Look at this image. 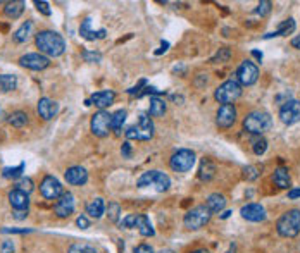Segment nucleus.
<instances>
[{
    "instance_id": "nucleus-1",
    "label": "nucleus",
    "mask_w": 300,
    "mask_h": 253,
    "mask_svg": "<svg viewBox=\"0 0 300 253\" xmlns=\"http://www.w3.org/2000/svg\"><path fill=\"white\" fill-rule=\"evenodd\" d=\"M35 45L45 57H61L66 52V42L57 31L43 30L35 35Z\"/></svg>"
},
{
    "instance_id": "nucleus-2",
    "label": "nucleus",
    "mask_w": 300,
    "mask_h": 253,
    "mask_svg": "<svg viewBox=\"0 0 300 253\" xmlns=\"http://www.w3.org/2000/svg\"><path fill=\"white\" fill-rule=\"evenodd\" d=\"M272 117L266 110H252L243 117V129L250 134L262 136L271 129Z\"/></svg>"
},
{
    "instance_id": "nucleus-3",
    "label": "nucleus",
    "mask_w": 300,
    "mask_h": 253,
    "mask_svg": "<svg viewBox=\"0 0 300 253\" xmlns=\"http://www.w3.org/2000/svg\"><path fill=\"white\" fill-rule=\"evenodd\" d=\"M124 134L128 139H135V142H150L156 134V126H154L152 117L148 114H140L138 123L130 126L124 131Z\"/></svg>"
},
{
    "instance_id": "nucleus-4",
    "label": "nucleus",
    "mask_w": 300,
    "mask_h": 253,
    "mask_svg": "<svg viewBox=\"0 0 300 253\" xmlns=\"http://www.w3.org/2000/svg\"><path fill=\"white\" fill-rule=\"evenodd\" d=\"M276 231L281 238H295L300 234V210L292 209L285 212L276 222Z\"/></svg>"
},
{
    "instance_id": "nucleus-5",
    "label": "nucleus",
    "mask_w": 300,
    "mask_h": 253,
    "mask_svg": "<svg viewBox=\"0 0 300 253\" xmlns=\"http://www.w3.org/2000/svg\"><path fill=\"white\" fill-rule=\"evenodd\" d=\"M136 186L138 188H147V186H154L159 193L167 191L171 186V179L169 176L162 171L152 169V171H145V173L140 176L138 181H136Z\"/></svg>"
},
{
    "instance_id": "nucleus-6",
    "label": "nucleus",
    "mask_w": 300,
    "mask_h": 253,
    "mask_svg": "<svg viewBox=\"0 0 300 253\" xmlns=\"http://www.w3.org/2000/svg\"><path fill=\"white\" fill-rule=\"evenodd\" d=\"M211 217H212V214L207 210L206 205H197L185 214L183 224L186 229H190V231H198V229H202L204 226L209 224Z\"/></svg>"
},
{
    "instance_id": "nucleus-7",
    "label": "nucleus",
    "mask_w": 300,
    "mask_h": 253,
    "mask_svg": "<svg viewBox=\"0 0 300 253\" xmlns=\"http://www.w3.org/2000/svg\"><path fill=\"white\" fill-rule=\"evenodd\" d=\"M242 92H243L242 85H240L238 81L228 79L214 90V98H216V102L222 103V105H228V103H233L238 100V98L242 97Z\"/></svg>"
},
{
    "instance_id": "nucleus-8",
    "label": "nucleus",
    "mask_w": 300,
    "mask_h": 253,
    "mask_svg": "<svg viewBox=\"0 0 300 253\" xmlns=\"http://www.w3.org/2000/svg\"><path fill=\"white\" fill-rule=\"evenodd\" d=\"M195 160H197V157H195L193 150H190V148H180V150H176L171 155L169 167L174 171V173L185 174V173H188V171L193 169Z\"/></svg>"
},
{
    "instance_id": "nucleus-9",
    "label": "nucleus",
    "mask_w": 300,
    "mask_h": 253,
    "mask_svg": "<svg viewBox=\"0 0 300 253\" xmlns=\"http://www.w3.org/2000/svg\"><path fill=\"white\" fill-rule=\"evenodd\" d=\"M64 188H62L61 181H59L56 176L47 174L40 183V195H42L45 200H59L62 195H64Z\"/></svg>"
},
{
    "instance_id": "nucleus-10",
    "label": "nucleus",
    "mask_w": 300,
    "mask_h": 253,
    "mask_svg": "<svg viewBox=\"0 0 300 253\" xmlns=\"http://www.w3.org/2000/svg\"><path fill=\"white\" fill-rule=\"evenodd\" d=\"M90 131L95 134L97 138H106L109 136V133L112 131L111 128V114L107 110H98L95 112L90 119Z\"/></svg>"
},
{
    "instance_id": "nucleus-11",
    "label": "nucleus",
    "mask_w": 300,
    "mask_h": 253,
    "mask_svg": "<svg viewBox=\"0 0 300 253\" xmlns=\"http://www.w3.org/2000/svg\"><path fill=\"white\" fill-rule=\"evenodd\" d=\"M236 78H238V83L243 85V87H252L259 79V67L247 59L236 69Z\"/></svg>"
},
{
    "instance_id": "nucleus-12",
    "label": "nucleus",
    "mask_w": 300,
    "mask_h": 253,
    "mask_svg": "<svg viewBox=\"0 0 300 253\" xmlns=\"http://www.w3.org/2000/svg\"><path fill=\"white\" fill-rule=\"evenodd\" d=\"M19 66L26 67V69H30V71H43L50 66V59L45 57L43 53H40V52L24 53V55L19 57Z\"/></svg>"
},
{
    "instance_id": "nucleus-13",
    "label": "nucleus",
    "mask_w": 300,
    "mask_h": 253,
    "mask_svg": "<svg viewBox=\"0 0 300 253\" xmlns=\"http://www.w3.org/2000/svg\"><path fill=\"white\" fill-rule=\"evenodd\" d=\"M280 121L286 126H292L300 121V102L292 98L286 100L280 108Z\"/></svg>"
},
{
    "instance_id": "nucleus-14",
    "label": "nucleus",
    "mask_w": 300,
    "mask_h": 253,
    "mask_svg": "<svg viewBox=\"0 0 300 253\" xmlns=\"http://www.w3.org/2000/svg\"><path fill=\"white\" fill-rule=\"evenodd\" d=\"M236 107L233 103L228 105H221L216 112V124L219 129H230L236 123Z\"/></svg>"
},
{
    "instance_id": "nucleus-15",
    "label": "nucleus",
    "mask_w": 300,
    "mask_h": 253,
    "mask_svg": "<svg viewBox=\"0 0 300 253\" xmlns=\"http://www.w3.org/2000/svg\"><path fill=\"white\" fill-rule=\"evenodd\" d=\"M74 195L72 193H64L54 205V214H56L59 219H67L72 212H74Z\"/></svg>"
},
{
    "instance_id": "nucleus-16",
    "label": "nucleus",
    "mask_w": 300,
    "mask_h": 253,
    "mask_svg": "<svg viewBox=\"0 0 300 253\" xmlns=\"http://www.w3.org/2000/svg\"><path fill=\"white\" fill-rule=\"evenodd\" d=\"M114 100H116V93L112 90H102V92H95L85 103L86 105H95L98 110H106L109 105L114 103Z\"/></svg>"
},
{
    "instance_id": "nucleus-17",
    "label": "nucleus",
    "mask_w": 300,
    "mask_h": 253,
    "mask_svg": "<svg viewBox=\"0 0 300 253\" xmlns=\"http://www.w3.org/2000/svg\"><path fill=\"white\" fill-rule=\"evenodd\" d=\"M240 214L245 220H248V222H262V220H266V209L261 205V203H247V205L242 207V210H240Z\"/></svg>"
},
{
    "instance_id": "nucleus-18",
    "label": "nucleus",
    "mask_w": 300,
    "mask_h": 253,
    "mask_svg": "<svg viewBox=\"0 0 300 253\" xmlns=\"http://www.w3.org/2000/svg\"><path fill=\"white\" fill-rule=\"evenodd\" d=\"M64 179L71 186H85L88 183V171L81 165H72L69 169H66Z\"/></svg>"
},
{
    "instance_id": "nucleus-19",
    "label": "nucleus",
    "mask_w": 300,
    "mask_h": 253,
    "mask_svg": "<svg viewBox=\"0 0 300 253\" xmlns=\"http://www.w3.org/2000/svg\"><path fill=\"white\" fill-rule=\"evenodd\" d=\"M36 112H38V116L42 117L43 121H50L57 116L59 103L48 97H42L38 100V105H36Z\"/></svg>"
},
{
    "instance_id": "nucleus-20",
    "label": "nucleus",
    "mask_w": 300,
    "mask_h": 253,
    "mask_svg": "<svg viewBox=\"0 0 300 253\" xmlns=\"http://www.w3.org/2000/svg\"><path fill=\"white\" fill-rule=\"evenodd\" d=\"M80 35L81 38H85L86 42H95V40H102L107 36V30L100 28L97 31L92 30V17H85V21L80 26Z\"/></svg>"
},
{
    "instance_id": "nucleus-21",
    "label": "nucleus",
    "mask_w": 300,
    "mask_h": 253,
    "mask_svg": "<svg viewBox=\"0 0 300 253\" xmlns=\"http://www.w3.org/2000/svg\"><path fill=\"white\" fill-rule=\"evenodd\" d=\"M7 198H9V203H11L12 210H28V207H30V195L28 193L14 188V189L9 191Z\"/></svg>"
},
{
    "instance_id": "nucleus-22",
    "label": "nucleus",
    "mask_w": 300,
    "mask_h": 253,
    "mask_svg": "<svg viewBox=\"0 0 300 253\" xmlns=\"http://www.w3.org/2000/svg\"><path fill=\"white\" fill-rule=\"evenodd\" d=\"M216 173H217V169H216L214 162L211 159H202L200 167H198V179L204 181V183H209V181L216 176Z\"/></svg>"
},
{
    "instance_id": "nucleus-23",
    "label": "nucleus",
    "mask_w": 300,
    "mask_h": 253,
    "mask_svg": "<svg viewBox=\"0 0 300 253\" xmlns=\"http://www.w3.org/2000/svg\"><path fill=\"white\" fill-rule=\"evenodd\" d=\"M206 207L211 214H219L226 207L224 195H221V193H212V195H209V198L206 200Z\"/></svg>"
},
{
    "instance_id": "nucleus-24",
    "label": "nucleus",
    "mask_w": 300,
    "mask_h": 253,
    "mask_svg": "<svg viewBox=\"0 0 300 253\" xmlns=\"http://www.w3.org/2000/svg\"><path fill=\"white\" fill-rule=\"evenodd\" d=\"M86 214L92 217V219H100V217L106 214V202H104V198L97 196L86 203Z\"/></svg>"
},
{
    "instance_id": "nucleus-25",
    "label": "nucleus",
    "mask_w": 300,
    "mask_h": 253,
    "mask_svg": "<svg viewBox=\"0 0 300 253\" xmlns=\"http://www.w3.org/2000/svg\"><path fill=\"white\" fill-rule=\"evenodd\" d=\"M135 229H138V233L142 234L143 238H152L154 234H156V229H154V226H152V222H150V219L147 215H143V214L136 215Z\"/></svg>"
},
{
    "instance_id": "nucleus-26",
    "label": "nucleus",
    "mask_w": 300,
    "mask_h": 253,
    "mask_svg": "<svg viewBox=\"0 0 300 253\" xmlns=\"http://www.w3.org/2000/svg\"><path fill=\"white\" fill-rule=\"evenodd\" d=\"M293 31H295V19H293V17H288V19H285V21L280 22V26H278V30H276V31L266 33L264 38L269 40V38H274V36H286V35L293 33Z\"/></svg>"
},
{
    "instance_id": "nucleus-27",
    "label": "nucleus",
    "mask_w": 300,
    "mask_h": 253,
    "mask_svg": "<svg viewBox=\"0 0 300 253\" xmlns=\"http://www.w3.org/2000/svg\"><path fill=\"white\" fill-rule=\"evenodd\" d=\"M167 105L166 100L161 97H150V105H148V116L150 117H162L166 114Z\"/></svg>"
},
{
    "instance_id": "nucleus-28",
    "label": "nucleus",
    "mask_w": 300,
    "mask_h": 253,
    "mask_svg": "<svg viewBox=\"0 0 300 253\" xmlns=\"http://www.w3.org/2000/svg\"><path fill=\"white\" fill-rule=\"evenodd\" d=\"M272 181H274L276 186L281 189H288L290 186H292V179H290V173L286 167H278V169L274 171Z\"/></svg>"
},
{
    "instance_id": "nucleus-29",
    "label": "nucleus",
    "mask_w": 300,
    "mask_h": 253,
    "mask_svg": "<svg viewBox=\"0 0 300 253\" xmlns=\"http://www.w3.org/2000/svg\"><path fill=\"white\" fill-rule=\"evenodd\" d=\"M24 6L26 4L22 0H16V2H7L6 7H4V14L9 19H19L21 14L24 12Z\"/></svg>"
},
{
    "instance_id": "nucleus-30",
    "label": "nucleus",
    "mask_w": 300,
    "mask_h": 253,
    "mask_svg": "<svg viewBox=\"0 0 300 253\" xmlns=\"http://www.w3.org/2000/svg\"><path fill=\"white\" fill-rule=\"evenodd\" d=\"M31 31H33V21H26L14 31L12 38H14L16 43H26L31 36Z\"/></svg>"
},
{
    "instance_id": "nucleus-31",
    "label": "nucleus",
    "mask_w": 300,
    "mask_h": 253,
    "mask_svg": "<svg viewBox=\"0 0 300 253\" xmlns=\"http://www.w3.org/2000/svg\"><path fill=\"white\" fill-rule=\"evenodd\" d=\"M126 117H128V112H126L124 108H119L114 114H111V128L116 134H121L122 124L126 123Z\"/></svg>"
},
{
    "instance_id": "nucleus-32",
    "label": "nucleus",
    "mask_w": 300,
    "mask_h": 253,
    "mask_svg": "<svg viewBox=\"0 0 300 253\" xmlns=\"http://www.w3.org/2000/svg\"><path fill=\"white\" fill-rule=\"evenodd\" d=\"M17 88V78L14 74H0V90L4 93L14 92Z\"/></svg>"
},
{
    "instance_id": "nucleus-33",
    "label": "nucleus",
    "mask_w": 300,
    "mask_h": 253,
    "mask_svg": "<svg viewBox=\"0 0 300 253\" xmlns=\"http://www.w3.org/2000/svg\"><path fill=\"white\" fill-rule=\"evenodd\" d=\"M9 124L12 126V128H24L26 124H28V114L26 112H22V110H16V112H12L11 116H9Z\"/></svg>"
},
{
    "instance_id": "nucleus-34",
    "label": "nucleus",
    "mask_w": 300,
    "mask_h": 253,
    "mask_svg": "<svg viewBox=\"0 0 300 253\" xmlns=\"http://www.w3.org/2000/svg\"><path fill=\"white\" fill-rule=\"evenodd\" d=\"M24 167H26L24 162H21V164L17 165V167H6V169H4V173H2V176L6 179H21L22 178V173H24Z\"/></svg>"
},
{
    "instance_id": "nucleus-35",
    "label": "nucleus",
    "mask_w": 300,
    "mask_h": 253,
    "mask_svg": "<svg viewBox=\"0 0 300 253\" xmlns=\"http://www.w3.org/2000/svg\"><path fill=\"white\" fill-rule=\"evenodd\" d=\"M67 253H97V248L90 243H74L69 246Z\"/></svg>"
},
{
    "instance_id": "nucleus-36",
    "label": "nucleus",
    "mask_w": 300,
    "mask_h": 253,
    "mask_svg": "<svg viewBox=\"0 0 300 253\" xmlns=\"http://www.w3.org/2000/svg\"><path fill=\"white\" fill-rule=\"evenodd\" d=\"M106 212H107V217H109V220H111V222H119V217H121L119 203L111 202V203H109V207H106Z\"/></svg>"
},
{
    "instance_id": "nucleus-37",
    "label": "nucleus",
    "mask_w": 300,
    "mask_h": 253,
    "mask_svg": "<svg viewBox=\"0 0 300 253\" xmlns=\"http://www.w3.org/2000/svg\"><path fill=\"white\" fill-rule=\"evenodd\" d=\"M230 57H231V50L228 47H222L214 53V57L211 59V62L212 64H217V62H228Z\"/></svg>"
},
{
    "instance_id": "nucleus-38",
    "label": "nucleus",
    "mask_w": 300,
    "mask_h": 253,
    "mask_svg": "<svg viewBox=\"0 0 300 253\" xmlns=\"http://www.w3.org/2000/svg\"><path fill=\"white\" fill-rule=\"evenodd\" d=\"M16 188L21 189V191H24V193H28V195H30V193L35 189L33 179H31V178H21V179H17Z\"/></svg>"
},
{
    "instance_id": "nucleus-39",
    "label": "nucleus",
    "mask_w": 300,
    "mask_h": 253,
    "mask_svg": "<svg viewBox=\"0 0 300 253\" xmlns=\"http://www.w3.org/2000/svg\"><path fill=\"white\" fill-rule=\"evenodd\" d=\"M81 57H83L85 62H90V64H98V62L102 61V53L92 52V50H83L81 52Z\"/></svg>"
},
{
    "instance_id": "nucleus-40",
    "label": "nucleus",
    "mask_w": 300,
    "mask_h": 253,
    "mask_svg": "<svg viewBox=\"0 0 300 253\" xmlns=\"http://www.w3.org/2000/svg\"><path fill=\"white\" fill-rule=\"evenodd\" d=\"M252 150L256 155H264L266 150H267V142L264 138H257V139H254V143H252Z\"/></svg>"
},
{
    "instance_id": "nucleus-41",
    "label": "nucleus",
    "mask_w": 300,
    "mask_h": 253,
    "mask_svg": "<svg viewBox=\"0 0 300 253\" xmlns=\"http://www.w3.org/2000/svg\"><path fill=\"white\" fill-rule=\"evenodd\" d=\"M136 215L138 214H128L124 219L119 220V228L121 229H135L136 226Z\"/></svg>"
},
{
    "instance_id": "nucleus-42",
    "label": "nucleus",
    "mask_w": 300,
    "mask_h": 253,
    "mask_svg": "<svg viewBox=\"0 0 300 253\" xmlns=\"http://www.w3.org/2000/svg\"><path fill=\"white\" fill-rule=\"evenodd\" d=\"M271 7H272V4L269 2V0H262V2H259V6L256 7V11L254 12H256L257 16L264 17L271 12Z\"/></svg>"
},
{
    "instance_id": "nucleus-43",
    "label": "nucleus",
    "mask_w": 300,
    "mask_h": 253,
    "mask_svg": "<svg viewBox=\"0 0 300 253\" xmlns=\"http://www.w3.org/2000/svg\"><path fill=\"white\" fill-rule=\"evenodd\" d=\"M259 167L256 165H247V167H243V178L247 179V181H256L259 178Z\"/></svg>"
},
{
    "instance_id": "nucleus-44",
    "label": "nucleus",
    "mask_w": 300,
    "mask_h": 253,
    "mask_svg": "<svg viewBox=\"0 0 300 253\" xmlns=\"http://www.w3.org/2000/svg\"><path fill=\"white\" fill-rule=\"evenodd\" d=\"M35 7H36V11L42 12L43 16H50V14H52L48 2H45V0H36V2H35Z\"/></svg>"
},
{
    "instance_id": "nucleus-45",
    "label": "nucleus",
    "mask_w": 300,
    "mask_h": 253,
    "mask_svg": "<svg viewBox=\"0 0 300 253\" xmlns=\"http://www.w3.org/2000/svg\"><path fill=\"white\" fill-rule=\"evenodd\" d=\"M2 233L4 234H28V233H33V229H17V228H2Z\"/></svg>"
},
{
    "instance_id": "nucleus-46",
    "label": "nucleus",
    "mask_w": 300,
    "mask_h": 253,
    "mask_svg": "<svg viewBox=\"0 0 300 253\" xmlns=\"http://www.w3.org/2000/svg\"><path fill=\"white\" fill-rule=\"evenodd\" d=\"M14 250H16V246L11 239H6V241L2 243V246H0V253H14Z\"/></svg>"
},
{
    "instance_id": "nucleus-47",
    "label": "nucleus",
    "mask_w": 300,
    "mask_h": 253,
    "mask_svg": "<svg viewBox=\"0 0 300 253\" xmlns=\"http://www.w3.org/2000/svg\"><path fill=\"white\" fill-rule=\"evenodd\" d=\"M76 226H78L80 229H88L90 228V220H88V217L86 215H78V219H76Z\"/></svg>"
},
{
    "instance_id": "nucleus-48",
    "label": "nucleus",
    "mask_w": 300,
    "mask_h": 253,
    "mask_svg": "<svg viewBox=\"0 0 300 253\" xmlns=\"http://www.w3.org/2000/svg\"><path fill=\"white\" fill-rule=\"evenodd\" d=\"M121 155H122V159H131V145H130V142H124V143H122V147H121Z\"/></svg>"
},
{
    "instance_id": "nucleus-49",
    "label": "nucleus",
    "mask_w": 300,
    "mask_h": 253,
    "mask_svg": "<svg viewBox=\"0 0 300 253\" xmlns=\"http://www.w3.org/2000/svg\"><path fill=\"white\" fill-rule=\"evenodd\" d=\"M135 253H154V248L147 245V243H140V245L135 248Z\"/></svg>"
},
{
    "instance_id": "nucleus-50",
    "label": "nucleus",
    "mask_w": 300,
    "mask_h": 253,
    "mask_svg": "<svg viewBox=\"0 0 300 253\" xmlns=\"http://www.w3.org/2000/svg\"><path fill=\"white\" fill-rule=\"evenodd\" d=\"M142 87H147V81H145V79L140 81V83L136 85V87L130 88V90H126V93H128V95H140V88H142Z\"/></svg>"
},
{
    "instance_id": "nucleus-51",
    "label": "nucleus",
    "mask_w": 300,
    "mask_h": 253,
    "mask_svg": "<svg viewBox=\"0 0 300 253\" xmlns=\"http://www.w3.org/2000/svg\"><path fill=\"white\" fill-rule=\"evenodd\" d=\"M12 214H14V217L17 220H22L28 217V210H12Z\"/></svg>"
},
{
    "instance_id": "nucleus-52",
    "label": "nucleus",
    "mask_w": 300,
    "mask_h": 253,
    "mask_svg": "<svg viewBox=\"0 0 300 253\" xmlns=\"http://www.w3.org/2000/svg\"><path fill=\"white\" fill-rule=\"evenodd\" d=\"M288 198L290 200H295V198H300V188H293L288 191Z\"/></svg>"
},
{
    "instance_id": "nucleus-53",
    "label": "nucleus",
    "mask_w": 300,
    "mask_h": 253,
    "mask_svg": "<svg viewBox=\"0 0 300 253\" xmlns=\"http://www.w3.org/2000/svg\"><path fill=\"white\" fill-rule=\"evenodd\" d=\"M290 43H292V47H293V48H297V50H300V35H297L295 38H292V42H290Z\"/></svg>"
},
{
    "instance_id": "nucleus-54",
    "label": "nucleus",
    "mask_w": 300,
    "mask_h": 253,
    "mask_svg": "<svg viewBox=\"0 0 300 253\" xmlns=\"http://www.w3.org/2000/svg\"><path fill=\"white\" fill-rule=\"evenodd\" d=\"M167 48H169V43H167V42H162V43H161V48H159V50H157L156 53H157V55H159V53H162V52H166V50H167Z\"/></svg>"
},
{
    "instance_id": "nucleus-55",
    "label": "nucleus",
    "mask_w": 300,
    "mask_h": 253,
    "mask_svg": "<svg viewBox=\"0 0 300 253\" xmlns=\"http://www.w3.org/2000/svg\"><path fill=\"white\" fill-rule=\"evenodd\" d=\"M252 55L257 59V61H262V52H259V50H252Z\"/></svg>"
},
{
    "instance_id": "nucleus-56",
    "label": "nucleus",
    "mask_w": 300,
    "mask_h": 253,
    "mask_svg": "<svg viewBox=\"0 0 300 253\" xmlns=\"http://www.w3.org/2000/svg\"><path fill=\"white\" fill-rule=\"evenodd\" d=\"M231 214H233V212H231V210H226V212H222V214H221V219H228V217H230Z\"/></svg>"
},
{
    "instance_id": "nucleus-57",
    "label": "nucleus",
    "mask_w": 300,
    "mask_h": 253,
    "mask_svg": "<svg viewBox=\"0 0 300 253\" xmlns=\"http://www.w3.org/2000/svg\"><path fill=\"white\" fill-rule=\"evenodd\" d=\"M190 253H211V251L206 250V248H197V250H193V251H190Z\"/></svg>"
},
{
    "instance_id": "nucleus-58",
    "label": "nucleus",
    "mask_w": 300,
    "mask_h": 253,
    "mask_svg": "<svg viewBox=\"0 0 300 253\" xmlns=\"http://www.w3.org/2000/svg\"><path fill=\"white\" fill-rule=\"evenodd\" d=\"M226 253H236V245H235V243H231L230 248H228V251H226Z\"/></svg>"
},
{
    "instance_id": "nucleus-59",
    "label": "nucleus",
    "mask_w": 300,
    "mask_h": 253,
    "mask_svg": "<svg viewBox=\"0 0 300 253\" xmlns=\"http://www.w3.org/2000/svg\"><path fill=\"white\" fill-rule=\"evenodd\" d=\"M157 253H176V251H172V250H167V248H166V250H161V251H157Z\"/></svg>"
}]
</instances>
